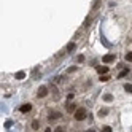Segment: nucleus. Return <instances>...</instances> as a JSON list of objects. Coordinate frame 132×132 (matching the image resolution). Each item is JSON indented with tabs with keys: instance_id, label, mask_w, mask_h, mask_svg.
Listing matches in <instances>:
<instances>
[{
	"instance_id": "obj_1",
	"label": "nucleus",
	"mask_w": 132,
	"mask_h": 132,
	"mask_svg": "<svg viewBox=\"0 0 132 132\" xmlns=\"http://www.w3.org/2000/svg\"><path fill=\"white\" fill-rule=\"evenodd\" d=\"M73 113H75L73 116H75V119H76V121H83L84 118H86L88 111H86V108H76Z\"/></svg>"
},
{
	"instance_id": "obj_2",
	"label": "nucleus",
	"mask_w": 132,
	"mask_h": 132,
	"mask_svg": "<svg viewBox=\"0 0 132 132\" xmlns=\"http://www.w3.org/2000/svg\"><path fill=\"white\" fill-rule=\"evenodd\" d=\"M115 59H116L115 54H105L103 59H102V62H103V64H110V62H115Z\"/></svg>"
},
{
	"instance_id": "obj_3",
	"label": "nucleus",
	"mask_w": 132,
	"mask_h": 132,
	"mask_svg": "<svg viewBox=\"0 0 132 132\" xmlns=\"http://www.w3.org/2000/svg\"><path fill=\"white\" fill-rule=\"evenodd\" d=\"M46 95H48V88L46 86H42L40 88V89H38V97H46Z\"/></svg>"
},
{
	"instance_id": "obj_4",
	"label": "nucleus",
	"mask_w": 132,
	"mask_h": 132,
	"mask_svg": "<svg viewBox=\"0 0 132 132\" xmlns=\"http://www.w3.org/2000/svg\"><path fill=\"white\" fill-rule=\"evenodd\" d=\"M32 110V105L30 103H24V105H21V111L22 113H27V111H30Z\"/></svg>"
},
{
	"instance_id": "obj_5",
	"label": "nucleus",
	"mask_w": 132,
	"mask_h": 132,
	"mask_svg": "<svg viewBox=\"0 0 132 132\" xmlns=\"http://www.w3.org/2000/svg\"><path fill=\"white\" fill-rule=\"evenodd\" d=\"M59 118H60V113H59V111H54V113H51L48 116V119L49 121H54V119H59Z\"/></svg>"
},
{
	"instance_id": "obj_6",
	"label": "nucleus",
	"mask_w": 132,
	"mask_h": 132,
	"mask_svg": "<svg viewBox=\"0 0 132 132\" xmlns=\"http://www.w3.org/2000/svg\"><path fill=\"white\" fill-rule=\"evenodd\" d=\"M97 72L100 73V75H102V73L105 75V73L108 72V67H107V65H99V67H97Z\"/></svg>"
},
{
	"instance_id": "obj_7",
	"label": "nucleus",
	"mask_w": 132,
	"mask_h": 132,
	"mask_svg": "<svg viewBox=\"0 0 132 132\" xmlns=\"http://www.w3.org/2000/svg\"><path fill=\"white\" fill-rule=\"evenodd\" d=\"M15 76H16V80H24L26 78V72H18Z\"/></svg>"
},
{
	"instance_id": "obj_8",
	"label": "nucleus",
	"mask_w": 132,
	"mask_h": 132,
	"mask_svg": "<svg viewBox=\"0 0 132 132\" xmlns=\"http://www.w3.org/2000/svg\"><path fill=\"white\" fill-rule=\"evenodd\" d=\"M75 43H73V42H70V43H68V45H67V51H68V53H70V51H73V49H75Z\"/></svg>"
},
{
	"instance_id": "obj_9",
	"label": "nucleus",
	"mask_w": 132,
	"mask_h": 132,
	"mask_svg": "<svg viewBox=\"0 0 132 132\" xmlns=\"http://www.w3.org/2000/svg\"><path fill=\"white\" fill-rule=\"evenodd\" d=\"M38 127H40V123H38V119H34V121H32V129H35V131H37Z\"/></svg>"
},
{
	"instance_id": "obj_10",
	"label": "nucleus",
	"mask_w": 132,
	"mask_h": 132,
	"mask_svg": "<svg viewBox=\"0 0 132 132\" xmlns=\"http://www.w3.org/2000/svg\"><path fill=\"white\" fill-rule=\"evenodd\" d=\"M103 100H105V102H111V100H113V95H111V94H105V95H103Z\"/></svg>"
},
{
	"instance_id": "obj_11",
	"label": "nucleus",
	"mask_w": 132,
	"mask_h": 132,
	"mask_svg": "<svg viewBox=\"0 0 132 132\" xmlns=\"http://www.w3.org/2000/svg\"><path fill=\"white\" fill-rule=\"evenodd\" d=\"M67 110H68V111H75V110H76V105H75V103H68V105H67Z\"/></svg>"
},
{
	"instance_id": "obj_12",
	"label": "nucleus",
	"mask_w": 132,
	"mask_h": 132,
	"mask_svg": "<svg viewBox=\"0 0 132 132\" xmlns=\"http://www.w3.org/2000/svg\"><path fill=\"white\" fill-rule=\"evenodd\" d=\"M99 80H100V81H108V80H110V76L108 75H107V73H105V75H100V76H99Z\"/></svg>"
},
{
	"instance_id": "obj_13",
	"label": "nucleus",
	"mask_w": 132,
	"mask_h": 132,
	"mask_svg": "<svg viewBox=\"0 0 132 132\" xmlns=\"http://www.w3.org/2000/svg\"><path fill=\"white\" fill-rule=\"evenodd\" d=\"M107 113H108V110L103 108V110H100V111H99V116H100V118H102V116H107Z\"/></svg>"
},
{
	"instance_id": "obj_14",
	"label": "nucleus",
	"mask_w": 132,
	"mask_h": 132,
	"mask_svg": "<svg viewBox=\"0 0 132 132\" xmlns=\"http://www.w3.org/2000/svg\"><path fill=\"white\" fill-rule=\"evenodd\" d=\"M127 73H129V70H127V68H126V70H123V72L119 73V76H118V78H124V76L127 75Z\"/></svg>"
},
{
	"instance_id": "obj_15",
	"label": "nucleus",
	"mask_w": 132,
	"mask_h": 132,
	"mask_svg": "<svg viewBox=\"0 0 132 132\" xmlns=\"http://www.w3.org/2000/svg\"><path fill=\"white\" fill-rule=\"evenodd\" d=\"M124 89L127 91V92H132V84H127V83H126L124 84Z\"/></svg>"
},
{
	"instance_id": "obj_16",
	"label": "nucleus",
	"mask_w": 132,
	"mask_h": 132,
	"mask_svg": "<svg viewBox=\"0 0 132 132\" xmlns=\"http://www.w3.org/2000/svg\"><path fill=\"white\" fill-rule=\"evenodd\" d=\"M126 60H127V62H132V51L126 54Z\"/></svg>"
},
{
	"instance_id": "obj_17",
	"label": "nucleus",
	"mask_w": 132,
	"mask_h": 132,
	"mask_svg": "<svg viewBox=\"0 0 132 132\" xmlns=\"http://www.w3.org/2000/svg\"><path fill=\"white\" fill-rule=\"evenodd\" d=\"M102 132H113V131H111V127H108V126H105V127L102 129Z\"/></svg>"
},
{
	"instance_id": "obj_18",
	"label": "nucleus",
	"mask_w": 132,
	"mask_h": 132,
	"mask_svg": "<svg viewBox=\"0 0 132 132\" xmlns=\"http://www.w3.org/2000/svg\"><path fill=\"white\" fill-rule=\"evenodd\" d=\"M78 62H84V56H81V54H80V56H78Z\"/></svg>"
},
{
	"instance_id": "obj_19",
	"label": "nucleus",
	"mask_w": 132,
	"mask_h": 132,
	"mask_svg": "<svg viewBox=\"0 0 132 132\" xmlns=\"http://www.w3.org/2000/svg\"><path fill=\"white\" fill-rule=\"evenodd\" d=\"M54 132H64V129H62V127H56V131H54Z\"/></svg>"
},
{
	"instance_id": "obj_20",
	"label": "nucleus",
	"mask_w": 132,
	"mask_h": 132,
	"mask_svg": "<svg viewBox=\"0 0 132 132\" xmlns=\"http://www.w3.org/2000/svg\"><path fill=\"white\" fill-rule=\"evenodd\" d=\"M45 132H51V129H46V131H45Z\"/></svg>"
},
{
	"instance_id": "obj_21",
	"label": "nucleus",
	"mask_w": 132,
	"mask_h": 132,
	"mask_svg": "<svg viewBox=\"0 0 132 132\" xmlns=\"http://www.w3.org/2000/svg\"><path fill=\"white\" fill-rule=\"evenodd\" d=\"M88 132H95V131H88Z\"/></svg>"
}]
</instances>
